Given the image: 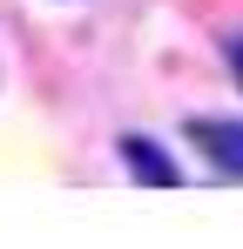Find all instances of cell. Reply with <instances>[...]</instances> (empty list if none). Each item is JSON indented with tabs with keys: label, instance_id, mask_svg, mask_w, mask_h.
Wrapping results in <instances>:
<instances>
[{
	"label": "cell",
	"instance_id": "6da1fadb",
	"mask_svg": "<svg viewBox=\"0 0 243 249\" xmlns=\"http://www.w3.org/2000/svg\"><path fill=\"white\" fill-rule=\"evenodd\" d=\"M189 148H196V155L216 168V175L243 182V122H223V115H196V122H189Z\"/></svg>",
	"mask_w": 243,
	"mask_h": 249
},
{
	"label": "cell",
	"instance_id": "7a4b0ae2",
	"mask_svg": "<svg viewBox=\"0 0 243 249\" xmlns=\"http://www.w3.org/2000/svg\"><path fill=\"white\" fill-rule=\"evenodd\" d=\"M122 162L135 182H149V189H176L182 182V168L169 162V148H162L156 135H122Z\"/></svg>",
	"mask_w": 243,
	"mask_h": 249
},
{
	"label": "cell",
	"instance_id": "3957f363",
	"mask_svg": "<svg viewBox=\"0 0 243 249\" xmlns=\"http://www.w3.org/2000/svg\"><path fill=\"white\" fill-rule=\"evenodd\" d=\"M230 74H237V81H243V34H237V41H230Z\"/></svg>",
	"mask_w": 243,
	"mask_h": 249
}]
</instances>
